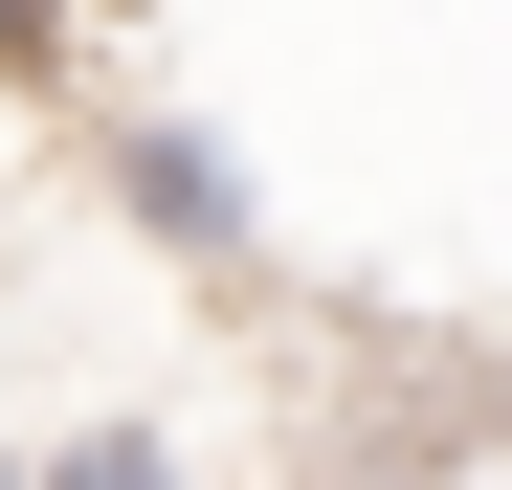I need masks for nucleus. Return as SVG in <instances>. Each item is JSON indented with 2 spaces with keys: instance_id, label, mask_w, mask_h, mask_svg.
Listing matches in <instances>:
<instances>
[{
  "instance_id": "obj_1",
  "label": "nucleus",
  "mask_w": 512,
  "mask_h": 490,
  "mask_svg": "<svg viewBox=\"0 0 512 490\" xmlns=\"http://www.w3.org/2000/svg\"><path fill=\"white\" fill-rule=\"evenodd\" d=\"M23 490H179V446H156V424H90V446H45Z\"/></svg>"
},
{
  "instance_id": "obj_2",
  "label": "nucleus",
  "mask_w": 512,
  "mask_h": 490,
  "mask_svg": "<svg viewBox=\"0 0 512 490\" xmlns=\"http://www.w3.org/2000/svg\"><path fill=\"white\" fill-rule=\"evenodd\" d=\"M45 23H67V0H0V67H23V45H45Z\"/></svg>"
},
{
  "instance_id": "obj_3",
  "label": "nucleus",
  "mask_w": 512,
  "mask_h": 490,
  "mask_svg": "<svg viewBox=\"0 0 512 490\" xmlns=\"http://www.w3.org/2000/svg\"><path fill=\"white\" fill-rule=\"evenodd\" d=\"M0 490H23V468H0Z\"/></svg>"
}]
</instances>
